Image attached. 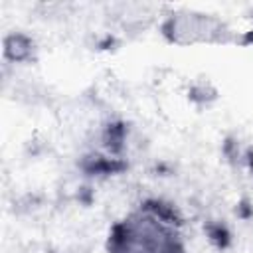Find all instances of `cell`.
I'll return each mask as SVG.
<instances>
[{"label":"cell","mask_w":253,"mask_h":253,"mask_svg":"<svg viewBox=\"0 0 253 253\" xmlns=\"http://www.w3.org/2000/svg\"><path fill=\"white\" fill-rule=\"evenodd\" d=\"M111 253H182L174 217L158 204L140 210L119 221L109 235Z\"/></svg>","instance_id":"cell-1"},{"label":"cell","mask_w":253,"mask_h":253,"mask_svg":"<svg viewBox=\"0 0 253 253\" xmlns=\"http://www.w3.org/2000/svg\"><path fill=\"white\" fill-rule=\"evenodd\" d=\"M164 34L176 43H196V42H225L227 28L221 20L210 14L198 12H178L172 14L164 24Z\"/></svg>","instance_id":"cell-2"},{"label":"cell","mask_w":253,"mask_h":253,"mask_svg":"<svg viewBox=\"0 0 253 253\" xmlns=\"http://www.w3.org/2000/svg\"><path fill=\"white\" fill-rule=\"evenodd\" d=\"M30 47H32V43L24 36H10L6 40V53L12 59H18L20 61V59L28 57L30 55Z\"/></svg>","instance_id":"cell-3"}]
</instances>
